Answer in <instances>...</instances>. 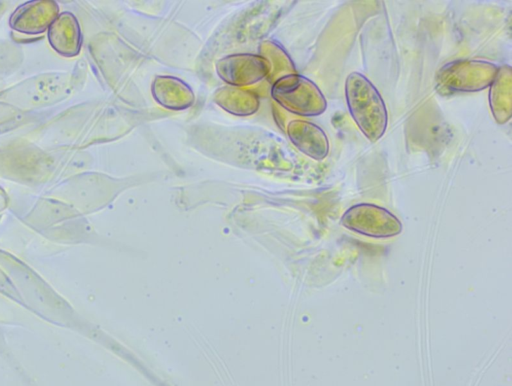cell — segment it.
Listing matches in <instances>:
<instances>
[{
    "label": "cell",
    "instance_id": "1",
    "mask_svg": "<svg viewBox=\"0 0 512 386\" xmlns=\"http://www.w3.org/2000/svg\"><path fill=\"white\" fill-rule=\"evenodd\" d=\"M344 93L357 128L370 142L378 141L388 126V111L378 89L365 75L353 71L346 77Z\"/></svg>",
    "mask_w": 512,
    "mask_h": 386
},
{
    "label": "cell",
    "instance_id": "2",
    "mask_svg": "<svg viewBox=\"0 0 512 386\" xmlns=\"http://www.w3.org/2000/svg\"><path fill=\"white\" fill-rule=\"evenodd\" d=\"M270 93L275 102L295 115L313 117L327 109V101L320 88L300 74L281 76L271 86Z\"/></svg>",
    "mask_w": 512,
    "mask_h": 386
},
{
    "label": "cell",
    "instance_id": "3",
    "mask_svg": "<svg viewBox=\"0 0 512 386\" xmlns=\"http://www.w3.org/2000/svg\"><path fill=\"white\" fill-rule=\"evenodd\" d=\"M498 68L485 60H455L439 70L437 85L447 93L482 91L491 85Z\"/></svg>",
    "mask_w": 512,
    "mask_h": 386
},
{
    "label": "cell",
    "instance_id": "4",
    "mask_svg": "<svg viewBox=\"0 0 512 386\" xmlns=\"http://www.w3.org/2000/svg\"><path fill=\"white\" fill-rule=\"evenodd\" d=\"M342 224L355 232L389 237L400 232V221L387 209L368 203L350 207L342 217Z\"/></svg>",
    "mask_w": 512,
    "mask_h": 386
},
{
    "label": "cell",
    "instance_id": "5",
    "mask_svg": "<svg viewBox=\"0 0 512 386\" xmlns=\"http://www.w3.org/2000/svg\"><path fill=\"white\" fill-rule=\"evenodd\" d=\"M216 71L225 83L245 86L262 80L269 72V62L256 54H231L217 61Z\"/></svg>",
    "mask_w": 512,
    "mask_h": 386
},
{
    "label": "cell",
    "instance_id": "6",
    "mask_svg": "<svg viewBox=\"0 0 512 386\" xmlns=\"http://www.w3.org/2000/svg\"><path fill=\"white\" fill-rule=\"evenodd\" d=\"M58 12V4L54 1H29L15 9L10 16L9 25L23 34H41L49 28Z\"/></svg>",
    "mask_w": 512,
    "mask_h": 386
},
{
    "label": "cell",
    "instance_id": "7",
    "mask_svg": "<svg viewBox=\"0 0 512 386\" xmlns=\"http://www.w3.org/2000/svg\"><path fill=\"white\" fill-rule=\"evenodd\" d=\"M291 143L304 155L321 161L329 154V140L317 124L305 120H292L287 125Z\"/></svg>",
    "mask_w": 512,
    "mask_h": 386
},
{
    "label": "cell",
    "instance_id": "8",
    "mask_svg": "<svg viewBox=\"0 0 512 386\" xmlns=\"http://www.w3.org/2000/svg\"><path fill=\"white\" fill-rule=\"evenodd\" d=\"M47 38L51 47L60 55H78L82 45V34L75 15L68 11L59 13L47 29Z\"/></svg>",
    "mask_w": 512,
    "mask_h": 386
},
{
    "label": "cell",
    "instance_id": "9",
    "mask_svg": "<svg viewBox=\"0 0 512 386\" xmlns=\"http://www.w3.org/2000/svg\"><path fill=\"white\" fill-rule=\"evenodd\" d=\"M151 91L155 101L171 110L186 109L195 100L189 85L172 76H157L152 83Z\"/></svg>",
    "mask_w": 512,
    "mask_h": 386
},
{
    "label": "cell",
    "instance_id": "10",
    "mask_svg": "<svg viewBox=\"0 0 512 386\" xmlns=\"http://www.w3.org/2000/svg\"><path fill=\"white\" fill-rule=\"evenodd\" d=\"M489 104L497 123H506L511 117V68L504 65L498 68L491 83Z\"/></svg>",
    "mask_w": 512,
    "mask_h": 386
}]
</instances>
